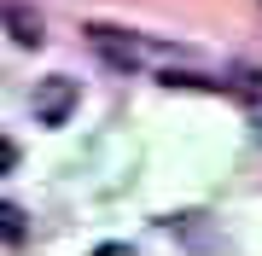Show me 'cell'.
<instances>
[{"label":"cell","instance_id":"4","mask_svg":"<svg viewBox=\"0 0 262 256\" xmlns=\"http://www.w3.org/2000/svg\"><path fill=\"white\" fill-rule=\"evenodd\" d=\"M0 24H6V35L18 41V47H41V41H47V29H41V18L29 6H0Z\"/></svg>","mask_w":262,"mask_h":256},{"label":"cell","instance_id":"7","mask_svg":"<svg viewBox=\"0 0 262 256\" xmlns=\"http://www.w3.org/2000/svg\"><path fill=\"white\" fill-rule=\"evenodd\" d=\"M256 140H262V123H256Z\"/></svg>","mask_w":262,"mask_h":256},{"label":"cell","instance_id":"2","mask_svg":"<svg viewBox=\"0 0 262 256\" xmlns=\"http://www.w3.org/2000/svg\"><path fill=\"white\" fill-rule=\"evenodd\" d=\"M88 47H94L111 70H122V76H128V70H140V47H134L122 29H111V24H88Z\"/></svg>","mask_w":262,"mask_h":256},{"label":"cell","instance_id":"6","mask_svg":"<svg viewBox=\"0 0 262 256\" xmlns=\"http://www.w3.org/2000/svg\"><path fill=\"white\" fill-rule=\"evenodd\" d=\"M12 169H18V146L0 134V175H12Z\"/></svg>","mask_w":262,"mask_h":256},{"label":"cell","instance_id":"1","mask_svg":"<svg viewBox=\"0 0 262 256\" xmlns=\"http://www.w3.org/2000/svg\"><path fill=\"white\" fill-rule=\"evenodd\" d=\"M70 111H76V82H70V76L35 82V123H41V128H64Z\"/></svg>","mask_w":262,"mask_h":256},{"label":"cell","instance_id":"5","mask_svg":"<svg viewBox=\"0 0 262 256\" xmlns=\"http://www.w3.org/2000/svg\"><path fill=\"white\" fill-rule=\"evenodd\" d=\"M24 239H29V216H24V204L0 198V245H6V250H18Z\"/></svg>","mask_w":262,"mask_h":256},{"label":"cell","instance_id":"3","mask_svg":"<svg viewBox=\"0 0 262 256\" xmlns=\"http://www.w3.org/2000/svg\"><path fill=\"white\" fill-rule=\"evenodd\" d=\"M215 87L233 94V99H245V105H256V99H262V70H256V64H227L222 76H215Z\"/></svg>","mask_w":262,"mask_h":256}]
</instances>
